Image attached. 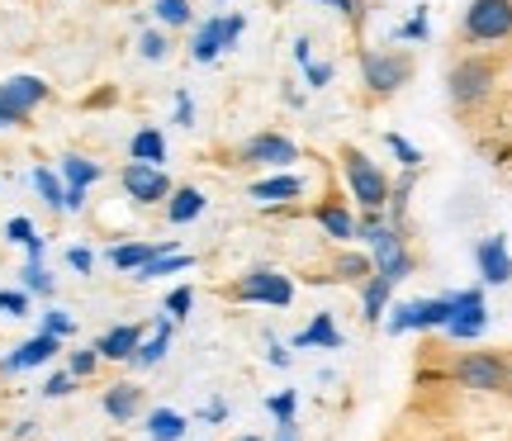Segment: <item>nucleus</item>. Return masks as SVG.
<instances>
[{
    "mask_svg": "<svg viewBox=\"0 0 512 441\" xmlns=\"http://www.w3.org/2000/svg\"><path fill=\"white\" fill-rule=\"evenodd\" d=\"M119 185H124V195H128L133 204H166V195L176 190V185H171V176H166L162 166L133 162V157H128V166L119 171Z\"/></svg>",
    "mask_w": 512,
    "mask_h": 441,
    "instance_id": "nucleus-11",
    "label": "nucleus"
},
{
    "mask_svg": "<svg viewBox=\"0 0 512 441\" xmlns=\"http://www.w3.org/2000/svg\"><path fill=\"white\" fill-rule=\"evenodd\" d=\"M138 342H143V328L119 323V328H110L105 337H100V342H95V351H100V361H133Z\"/></svg>",
    "mask_w": 512,
    "mask_h": 441,
    "instance_id": "nucleus-19",
    "label": "nucleus"
},
{
    "mask_svg": "<svg viewBox=\"0 0 512 441\" xmlns=\"http://www.w3.org/2000/svg\"><path fill=\"white\" fill-rule=\"evenodd\" d=\"M233 299L238 304H271V309H290L294 304V280L280 276L275 266H252V271H242L238 285H233Z\"/></svg>",
    "mask_w": 512,
    "mask_h": 441,
    "instance_id": "nucleus-4",
    "label": "nucleus"
},
{
    "mask_svg": "<svg viewBox=\"0 0 512 441\" xmlns=\"http://www.w3.org/2000/svg\"><path fill=\"white\" fill-rule=\"evenodd\" d=\"M475 266L484 285H508L512 280V257H508V238L494 233V238H479L475 242Z\"/></svg>",
    "mask_w": 512,
    "mask_h": 441,
    "instance_id": "nucleus-13",
    "label": "nucleus"
},
{
    "mask_svg": "<svg viewBox=\"0 0 512 441\" xmlns=\"http://www.w3.org/2000/svg\"><path fill=\"white\" fill-rule=\"evenodd\" d=\"M384 147L399 157V166L403 171H422V147H413L403 133H384Z\"/></svg>",
    "mask_w": 512,
    "mask_h": 441,
    "instance_id": "nucleus-31",
    "label": "nucleus"
},
{
    "mask_svg": "<svg viewBox=\"0 0 512 441\" xmlns=\"http://www.w3.org/2000/svg\"><path fill=\"white\" fill-rule=\"evenodd\" d=\"M242 29H247V19H242V15H214V19H204L200 29H195V38H190V57H195L200 67L219 62V57L242 38Z\"/></svg>",
    "mask_w": 512,
    "mask_h": 441,
    "instance_id": "nucleus-9",
    "label": "nucleus"
},
{
    "mask_svg": "<svg viewBox=\"0 0 512 441\" xmlns=\"http://www.w3.org/2000/svg\"><path fill=\"white\" fill-rule=\"evenodd\" d=\"M451 299H456V313H451V323H446L441 332H446L451 342H475V337H484V328H489L484 285H475V290H456Z\"/></svg>",
    "mask_w": 512,
    "mask_h": 441,
    "instance_id": "nucleus-10",
    "label": "nucleus"
},
{
    "mask_svg": "<svg viewBox=\"0 0 512 441\" xmlns=\"http://www.w3.org/2000/svg\"><path fill=\"white\" fill-rule=\"evenodd\" d=\"M494 81H498V67L489 57H460L451 76H446V95L456 110H479L489 95H494Z\"/></svg>",
    "mask_w": 512,
    "mask_h": 441,
    "instance_id": "nucleus-1",
    "label": "nucleus"
},
{
    "mask_svg": "<svg viewBox=\"0 0 512 441\" xmlns=\"http://www.w3.org/2000/svg\"><path fill=\"white\" fill-rule=\"evenodd\" d=\"M271 366H280V370L290 366V351L280 347V342H271Z\"/></svg>",
    "mask_w": 512,
    "mask_h": 441,
    "instance_id": "nucleus-51",
    "label": "nucleus"
},
{
    "mask_svg": "<svg viewBox=\"0 0 512 441\" xmlns=\"http://www.w3.org/2000/svg\"><path fill=\"white\" fill-rule=\"evenodd\" d=\"M294 351H342L347 347V337H342V328H337V318L332 313H313V323L304 332H294L290 337Z\"/></svg>",
    "mask_w": 512,
    "mask_h": 441,
    "instance_id": "nucleus-15",
    "label": "nucleus"
},
{
    "mask_svg": "<svg viewBox=\"0 0 512 441\" xmlns=\"http://www.w3.org/2000/svg\"><path fill=\"white\" fill-rule=\"evenodd\" d=\"M190 0H157V24H166V29H185L190 24Z\"/></svg>",
    "mask_w": 512,
    "mask_h": 441,
    "instance_id": "nucleus-33",
    "label": "nucleus"
},
{
    "mask_svg": "<svg viewBox=\"0 0 512 441\" xmlns=\"http://www.w3.org/2000/svg\"><path fill=\"white\" fill-rule=\"evenodd\" d=\"M294 62H299V67H304V62H313V43H309V34L294 38Z\"/></svg>",
    "mask_w": 512,
    "mask_h": 441,
    "instance_id": "nucleus-49",
    "label": "nucleus"
},
{
    "mask_svg": "<svg viewBox=\"0 0 512 441\" xmlns=\"http://www.w3.org/2000/svg\"><path fill=\"white\" fill-rule=\"evenodd\" d=\"M5 238L15 242V247H29V242L38 238V228H34V219H24V214H15V219L5 223Z\"/></svg>",
    "mask_w": 512,
    "mask_h": 441,
    "instance_id": "nucleus-38",
    "label": "nucleus"
},
{
    "mask_svg": "<svg viewBox=\"0 0 512 441\" xmlns=\"http://www.w3.org/2000/svg\"><path fill=\"white\" fill-rule=\"evenodd\" d=\"M460 34L470 43H503L512 38V0H470Z\"/></svg>",
    "mask_w": 512,
    "mask_h": 441,
    "instance_id": "nucleus-7",
    "label": "nucleus"
},
{
    "mask_svg": "<svg viewBox=\"0 0 512 441\" xmlns=\"http://www.w3.org/2000/svg\"><path fill=\"white\" fill-rule=\"evenodd\" d=\"M185 427H190V418L176 413V408H152L147 413V437L152 441H181Z\"/></svg>",
    "mask_w": 512,
    "mask_h": 441,
    "instance_id": "nucleus-26",
    "label": "nucleus"
},
{
    "mask_svg": "<svg viewBox=\"0 0 512 441\" xmlns=\"http://www.w3.org/2000/svg\"><path fill=\"white\" fill-rule=\"evenodd\" d=\"M190 266H195V257H190V252H181V247H166V252H157L152 261H143V266L133 271V280H138V285H147V280L176 276V271H190Z\"/></svg>",
    "mask_w": 512,
    "mask_h": 441,
    "instance_id": "nucleus-21",
    "label": "nucleus"
},
{
    "mask_svg": "<svg viewBox=\"0 0 512 441\" xmlns=\"http://www.w3.org/2000/svg\"><path fill=\"white\" fill-rule=\"evenodd\" d=\"M204 190L200 185H176V190H171V195H166V219L176 223V228H181V223H195L204 214Z\"/></svg>",
    "mask_w": 512,
    "mask_h": 441,
    "instance_id": "nucleus-20",
    "label": "nucleus"
},
{
    "mask_svg": "<svg viewBox=\"0 0 512 441\" xmlns=\"http://www.w3.org/2000/svg\"><path fill=\"white\" fill-rule=\"evenodd\" d=\"M238 162L242 166H275V171H290V166L299 162V147H294V138H285V133H252V138L238 147Z\"/></svg>",
    "mask_w": 512,
    "mask_h": 441,
    "instance_id": "nucleus-12",
    "label": "nucleus"
},
{
    "mask_svg": "<svg viewBox=\"0 0 512 441\" xmlns=\"http://www.w3.org/2000/svg\"><path fill=\"white\" fill-rule=\"evenodd\" d=\"M67 266H72V271H81V276H91V271H95V252H91V247H72V252H67Z\"/></svg>",
    "mask_w": 512,
    "mask_h": 441,
    "instance_id": "nucleus-44",
    "label": "nucleus"
},
{
    "mask_svg": "<svg viewBox=\"0 0 512 441\" xmlns=\"http://www.w3.org/2000/svg\"><path fill=\"white\" fill-rule=\"evenodd\" d=\"M138 53H143L147 62H162V57L171 53V43H166V34H162V29H147V34L138 38Z\"/></svg>",
    "mask_w": 512,
    "mask_h": 441,
    "instance_id": "nucleus-37",
    "label": "nucleus"
},
{
    "mask_svg": "<svg viewBox=\"0 0 512 441\" xmlns=\"http://www.w3.org/2000/svg\"><path fill=\"white\" fill-rule=\"evenodd\" d=\"M166 247H176V242H119V247H110V266L124 271V276H133L143 261H152L157 252H166Z\"/></svg>",
    "mask_w": 512,
    "mask_h": 441,
    "instance_id": "nucleus-23",
    "label": "nucleus"
},
{
    "mask_svg": "<svg viewBox=\"0 0 512 441\" xmlns=\"http://www.w3.org/2000/svg\"><path fill=\"white\" fill-rule=\"evenodd\" d=\"M361 81H366L370 95L384 100V95L403 91L413 81V57L389 53V48H370V53H361Z\"/></svg>",
    "mask_w": 512,
    "mask_h": 441,
    "instance_id": "nucleus-6",
    "label": "nucleus"
},
{
    "mask_svg": "<svg viewBox=\"0 0 512 441\" xmlns=\"http://www.w3.org/2000/svg\"><path fill=\"white\" fill-rule=\"evenodd\" d=\"M19 280H24V290H29V294H53L57 290V280L48 276V266H43V261H24Z\"/></svg>",
    "mask_w": 512,
    "mask_h": 441,
    "instance_id": "nucleus-32",
    "label": "nucleus"
},
{
    "mask_svg": "<svg viewBox=\"0 0 512 441\" xmlns=\"http://www.w3.org/2000/svg\"><path fill=\"white\" fill-rule=\"evenodd\" d=\"M271 441H304V432H299V423L290 418V423H275V437Z\"/></svg>",
    "mask_w": 512,
    "mask_h": 441,
    "instance_id": "nucleus-48",
    "label": "nucleus"
},
{
    "mask_svg": "<svg viewBox=\"0 0 512 441\" xmlns=\"http://www.w3.org/2000/svg\"><path fill=\"white\" fill-rule=\"evenodd\" d=\"M342 176H347L351 200L361 209H384L389 204V176L370 162L361 147H342Z\"/></svg>",
    "mask_w": 512,
    "mask_h": 441,
    "instance_id": "nucleus-2",
    "label": "nucleus"
},
{
    "mask_svg": "<svg viewBox=\"0 0 512 441\" xmlns=\"http://www.w3.org/2000/svg\"><path fill=\"white\" fill-rule=\"evenodd\" d=\"M171 337H176V318H171V313H162V318H157V328H152V337H147V342H138V351H133V366H138V370L157 366L166 351H171Z\"/></svg>",
    "mask_w": 512,
    "mask_h": 441,
    "instance_id": "nucleus-18",
    "label": "nucleus"
},
{
    "mask_svg": "<svg viewBox=\"0 0 512 441\" xmlns=\"http://www.w3.org/2000/svg\"><path fill=\"white\" fill-rule=\"evenodd\" d=\"M95 366H100V351H95V347L72 351V361H67V370H72L76 380H86V375H95Z\"/></svg>",
    "mask_w": 512,
    "mask_h": 441,
    "instance_id": "nucleus-42",
    "label": "nucleus"
},
{
    "mask_svg": "<svg viewBox=\"0 0 512 441\" xmlns=\"http://www.w3.org/2000/svg\"><path fill=\"white\" fill-rule=\"evenodd\" d=\"M43 332H53V337H72L76 318L67 309H48V313H43Z\"/></svg>",
    "mask_w": 512,
    "mask_h": 441,
    "instance_id": "nucleus-39",
    "label": "nucleus"
},
{
    "mask_svg": "<svg viewBox=\"0 0 512 441\" xmlns=\"http://www.w3.org/2000/svg\"><path fill=\"white\" fill-rule=\"evenodd\" d=\"M34 190L43 195V204H48V209H57V214H62V195H67V185H62V176H57V171L38 166V171H34Z\"/></svg>",
    "mask_w": 512,
    "mask_h": 441,
    "instance_id": "nucleus-30",
    "label": "nucleus"
},
{
    "mask_svg": "<svg viewBox=\"0 0 512 441\" xmlns=\"http://www.w3.org/2000/svg\"><path fill=\"white\" fill-rule=\"evenodd\" d=\"M0 313L5 318H24L29 313V290H0Z\"/></svg>",
    "mask_w": 512,
    "mask_h": 441,
    "instance_id": "nucleus-41",
    "label": "nucleus"
},
{
    "mask_svg": "<svg viewBox=\"0 0 512 441\" xmlns=\"http://www.w3.org/2000/svg\"><path fill=\"white\" fill-rule=\"evenodd\" d=\"M304 195V181L294 171H275L266 181H252V200L256 204H294Z\"/></svg>",
    "mask_w": 512,
    "mask_h": 441,
    "instance_id": "nucleus-16",
    "label": "nucleus"
},
{
    "mask_svg": "<svg viewBox=\"0 0 512 441\" xmlns=\"http://www.w3.org/2000/svg\"><path fill=\"white\" fill-rule=\"evenodd\" d=\"M508 389H512V366H508Z\"/></svg>",
    "mask_w": 512,
    "mask_h": 441,
    "instance_id": "nucleus-52",
    "label": "nucleus"
},
{
    "mask_svg": "<svg viewBox=\"0 0 512 441\" xmlns=\"http://www.w3.org/2000/svg\"><path fill=\"white\" fill-rule=\"evenodd\" d=\"M190 309H195V290L190 285H176V290L166 294V313L181 323V318H190Z\"/></svg>",
    "mask_w": 512,
    "mask_h": 441,
    "instance_id": "nucleus-36",
    "label": "nucleus"
},
{
    "mask_svg": "<svg viewBox=\"0 0 512 441\" xmlns=\"http://www.w3.org/2000/svg\"><path fill=\"white\" fill-rule=\"evenodd\" d=\"M57 176H62V185H81V190H91V185L105 176V166L91 162V157H81V152H67Z\"/></svg>",
    "mask_w": 512,
    "mask_h": 441,
    "instance_id": "nucleus-25",
    "label": "nucleus"
},
{
    "mask_svg": "<svg viewBox=\"0 0 512 441\" xmlns=\"http://www.w3.org/2000/svg\"><path fill=\"white\" fill-rule=\"evenodd\" d=\"M332 62H304V81H309V91H328L332 86Z\"/></svg>",
    "mask_w": 512,
    "mask_h": 441,
    "instance_id": "nucleus-40",
    "label": "nucleus"
},
{
    "mask_svg": "<svg viewBox=\"0 0 512 441\" xmlns=\"http://www.w3.org/2000/svg\"><path fill=\"white\" fill-rule=\"evenodd\" d=\"M128 157H133V162L162 166L166 162V138H162V129H138V133H133V138H128Z\"/></svg>",
    "mask_w": 512,
    "mask_h": 441,
    "instance_id": "nucleus-27",
    "label": "nucleus"
},
{
    "mask_svg": "<svg viewBox=\"0 0 512 441\" xmlns=\"http://www.w3.org/2000/svg\"><path fill=\"white\" fill-rule=\"evenodd\" d=\"M138 408H143V389L119 380V385L105 389V413H110L114 423H133L138 418Z\"/></svg>",
    "mask_w": 512,
    "mask_h": 441,
    "instance_id": "nucleus-24",
    "label": "nucleus"
},
{
    "mask_svg": "<svg viewBox=\"0 0 512 441\" xmlns=\"http://www.w3.org/2000/svg\"><path fill=\"white\" fill-rule=\"evenodd\" d=\"M313 5H332V10H342L351 24H361V0H313Z\"/></svg>",
    "mask_w": 512,
    "mask_h": 441,
    "instance_id": "nucleus-46",
    "label": "nucleus"
},
{
    "mask_svg": "<svg viewBox=\"0 0 512 441\" xmlns=\"http://www.w3.org/2000/svg\"><path fill=\"white\" fill-rule=\"evenodd\" d=\"M57 351H62V337H53V332H38V337H29V342H19V347L0 361V370H5V375H19V370L48 366Z\"/></svg>",
    "mask_w": 512,
    "mask_h": 441,
    "instance_id": "nucleus-14",
    "label": "nucleus"
},
{
    "mask_svg": "<svg viewBox=\"0 0 512 441\" xmlns=\"http://www.w3.org/2000/svg\"><path fill=\"white\" fill-rule=\"evenodd\" d=\"M200 418H204V423H223V418H228V404H223V399H214V404H204Z\"/></svg>",
    "mask_w": 512,
    "mask_h": 441,
    "instance_id": "nucleus-50",
    "label": "nucleus"
},
{
    "mask_svg": "<svg viewBox=\"0 0 512 441\" xmlns=\"http://www.w3.org/2000/svg\"><path fill=\"white\" fill-rule=\"evenodd\" d=\"M460 389H479V394H503L508 389V361L494 351H465L451 370Z\"/></svg>",
    "mask_w": 512,
    "mask_h": 441,
    "instance_id": "nucleus-8",
    "label": "nucleus"
},
{
    "mask_svg": "<svg viewBox=\"0 0 512 441\" xmlns=\"http://www.w3.org/2000/svg\"><path fill=\"white\" fill-rule=\"evenodd\" d=\"M176 124H181V129H190V124H195V105H190V95H185V91H176Z\"/></svg>",
    "mask_w": 512,
    "mask_h": 441,
    "instance_id": "nucleus-47",
    "label": "nucleus"
},
{
    "mask_svg": "<svg viewBox=\"0 0 512 441\" xmlns=\"http://www.w3.org/2000/svg\"><path fill=\"white\" fill-rule=\"evenodd\" d=\"M313 219H318V228H323L328 238H337V242L356 238V219H351V209L342 200H323L318 209H313Z\"/></svg>",
    "mask_w": 512,
    "mask_h": 441,
    "instance_id": "nucleus-22",
    "label": "nucleus"
},
{
    "mask_svg": "<svg viewBox=\"0 0 512 441\" xmlns=\"http://www.w3.org/2000/svg\"><path fill=\"white\" fill-rule=\"evenodd\" d=\"M242 441H261V437H242Z\"/></svg>",
    "mask_w": 512,
    "mask_h": 441,
    "instance_id": "nucleus-53",
    "label": "nucleus"
},
{
    "mask_svg": "<svg viewBox=\"0 0 512 441\" xmlns=\"http://www.w3.org/2000/svg\"><path fill=\"white\" fill-rule=\"evenodd\" d=\"M86 209V190L81 185H67V195H62V214H81Z\"/></svg>",
    "mask_w": 512,
    "mask_h": 441,
    "instance_id": "nucleus-45",
    "label": "nucleus"
},
{
    "mask_svg": "<svg viewBox=\"0 0 512 441\" xmlns=\"http://www.w3.org/2000/svg\"><path fill=\"white\" fill-rule=\"evenodd\" d=\"M375 266H370V252H342L332 261V276L328 280H342V285H361Z\"/></svg>",
    "mask_w": 512,
    "mask_h": 441,
    "instance_id": "nucleus-29",
    "label": "nucleus"
},
{
    "mask_svg": "<svg viewBox=\"0 0 512 441\" xmlns=\"http://www.w3.org/2000/svg\"><path fill=\"white\" fill-rule=\"evenodd\" d=\"M53 95V86L43 81V76H10V81H0V129H19V124H29V114L43 105Z\"/></svg>",
    "mask_w": 512,
    "mask_h": 441,
    "instance_id": "nucleus-3",
    "label": "nucleus"
},
{
    "mask_svg": "<svg viewBox=\"0 0 512 441\" xmlns=\"http://www.w3.org/2000/svg\"><path fill=\"white\" fill-rule=\"evenodd\" d=\"M76 389V375L72 370H57V375H48V385H43V399H67Z\"/></svg>",
    "mask_w": 512,
    "mask_h": 441,
    "instance_id": "nucleus-43",
    "label": "nucleus"
},
{
    "mask_svg": "<svg viewBox=\"0 0 512 441\" xmlns=\"http://www.w3.org/2000/svg\"><path fill=\"white\" fill-rule=\"evenodd\" d=\"M389 304H394V280H384L380 271H370V276L361 280V318H366V323H384Z\"/></svg>",
    "mask_w": 512,
    "mask_h": 441,
    "instance_id": "nucleus-17",
    "label": "nucleus"
},
{
    "mask_svg": "<svg viewBox=\"0 0 512 441\" xmlns=\"http://www.w3.org/2000/svg\"><path fill=\"white\" fill-rule=\"evenodd\" d=\"M427 34H432V29H427V5H418V10H413V19H403L399 29H394V38H399V43H427Z\"/></svg>",
    "mask_w": 512,
    "mask_h": 441,
    "instance_id": "nucleus-34",
    "label": "nucleus"
},
{
    "mask_svg": "<svg viewBox=\"0 0 512 441\" xmlns=\"http://www.w3.org/2000/svg\"><path fill=\"white\" fill-rule=\"evenodd\" d=\"M456 313V299L451 294H437V299H418V332H441Z\"/></svg>",
    "mask_w": 512,
    "mask_h": 441,
    "instance_id": "nucleus-28",
    "label": "nucleus"
},
{
    "mask_svg": "<svg viewBox=\"0 0 512 441\" xmlns=\"http://www.w3.org/2000/svg\"><path fill=\"white\" fill-rule=\"evenodd\" d=\"M266 413H271L275 423H290L294 413H299V394L294 389H275L271 399H266Z\"/></svg>",
    "mask_w": 512,
    "mask_h": 441,
    "instance_id": "nucleus-35",
    "label": "nucleus"
},
{
    "mask_svg": "<svg viewBox=\"0 0 512 441\" xmlns=\"http://www.w3.org/2000/svg\"><path fill=\"white\" fill-rule=\"evenodd\" d=\"M366 252H370V266H375L384 280L403 285V280L413 276V252H408V238H403V228H394V223H384V228L370 233Z\"/></svg>",
    "mask_w": 512,
    "mask_h": 441,
    "instance_id": "nucleus-5",
    "label": "nucleus"
}]
</instances>
